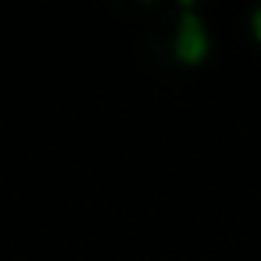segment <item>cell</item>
<instances>
[{"mask_svg": "<svg viewBox=\"0 0 261 261\" xmlns=\"http://www.w3.org/2000/svg\"><path fill=\"white\" fill-rule=\"evenodd\" d=\"M207 47H211V40H207L204 22L197 18L193 8H182L179 29H175V58H179L182 65H200V61L207 58Z\"/></svg>", "mask_w": 261, "mask_h": 261, "instance_id": "1", "label": "cell"}, {"mask_svg": "<svg viewBox=\"0 0 261 261\" xmlns=\"http://www.w3.org/2000/svg\"><path fill=\"white\" fill-rule=\"evenodd\" d=\"M250 29H254V40H261V8L250 15Z\"/></svg>", "mask_w": 261, "mask_h": 261, "instance_id": "2", "label": "cell"}]
</instances>
